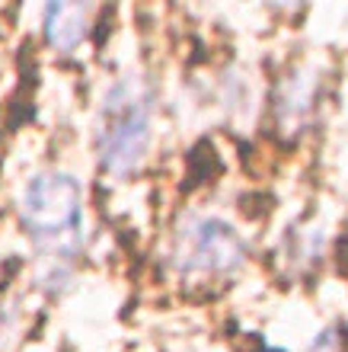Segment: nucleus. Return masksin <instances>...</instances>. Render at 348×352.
I'll return each instance as SVG.
<instances>
[{
	"label": "nucleus",
	"instance_id": "f257e3e1",
	"mask_svg": "<svg viewBox=\"0 0 348 352\" xmlns=\"http://www.w3.org/2000/svg\"><path fill=\"white\" fill-rule=\"evenodd\" d=\"M154 116L156 90L147 74L128 71L106 87L96 112V131H93L102 173L119 179L138 173L154 141Z\"/></svg>",
	"mask_w": 348,
	"mask_h": 352
},
{
	"label": "nucleus",
	"instance_id": "f03ea898",
	"mask_svg": "<svg viewBox=\"0 0 348 352\" xmlns=\"http://www.w3.org/2000/svg\"><path fill=\"white\" fill-rule=\"evenodd\" d=\"M19 224L51 263L71 260L83 243V189L65 170H38L19 192Z\"/></svg>",
	"mask_w": 348,
	"mask_h": 352
},
{
	"label": "nucleus",
	"instance_id": "7ed1b4c3",
	"mask_svg": "<svg viewBox=\"0 0 348 352\" xmlns=\"http://www.w3.org/2000/svg\"><path fill=\"white\" fill-rule=\"evenodd\" d=\"M249 260L243 234L218 214H185L170 243V266L189 282L233 278Z\"/></svg>",
	"mask_w": 348,
	"mask_h": 352
},
{
	"label": "nucleus",
	"instance_id": "20e7f679",
	"mask_svg": "<svg viewBox=\"0 0 348 352\" xmlns=\"http://www.w3.org/2000/svg\"><path fill=\"white\" fill-rule=\"evenodd\" d=\"M275 125L281 131H301L316 106V74L310 67H291L275 90Z\"/></svg>",
	"mask_w": 348,
	"mask_h": 352
},
{
	"label": "nucleus",
	"instance_id": "39448f33",
	"mask_svg": "<svg viewBox=\"0 0 348 352\" xmlns=\"http://www.w3.org/2000/svg\"><path fill=\"white\" fill-rule=\"evenodd\" d=\"M93 26V3H48L45 7V42L61 55H71L86 42Z\"/></svg>",
	"mask_w": 348,
	"mask_h": 352
},
{
	"label": "nucleus",
	"instance_id": "423d86ee",
	"mask_svg": "<svg viewBox=\"0 0 348 352\" xmlns=\"http://www.w3.org/2000/svg\"><path fill=\"white\" fill-rule=\"evenodd\" d=\"M303 352H348V333H345V327H339V324H332V327H326L316 340H313L310 346Z\"/></svg>",
	"mask_w": 348,
	"mask_h": 352
}]
</instances>
